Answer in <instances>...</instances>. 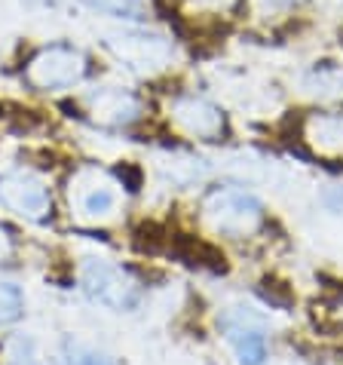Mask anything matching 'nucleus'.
<instances>
[{
	"instance_id": "1",
	"label": "nucleus",
	"mask_w": 343,
	"mask_h": 365,
	"mask_svg": "<svg viewBox=\"0 0 343 365\" xmlns=\"http://www.w3.org/2000/svg\"><path fill=\"white\" fill-rule=\"evenodd\" d=\"M203 221L218 237L246 240V237H255L264 227V206L248 190L215 187L203 200Z\"/></svg>"
},
{
	"instance_id": "2",
	"label": "nucleus",
	"mask_w": 343,
	"mask_h": 365,
	"mask_svg": "<svg viewBox=\"0 0 343 365\" xmlns=\"http://www.w3.org/2000/svg\"><path fill=\"white\" fill-rule=\"evenodd\" d=\"M89 74V62L77 46L68 43H49L28 58L25 80L34 89H46V93H62V89H74L83 83Z\"/></svg>"
},
{
	"instance_id": "3",
	"label": "nucleus",
	"mask_w": 343,
	"mask_h": 365,
	"mask_svg": "<svg viewBox=\"0 0 343 365\" xmlns=\"http://www.w3.org/2000/svg\"><path fill=\"white\" fill-rule=\"evenodd\" d=\"M105 43L120 62L138 74L163 71L172 58V43L163 34L147 31V28H120V31L107 34Z\"/></svg>"
},
{
	"instance_id": "4",
	"label": "nucleus",
	"mask_w": 343,
	"mask_h": 365,
	"mask_svg": "<svg viewBox=\"0 0 343 365\" xmlns=\"http://www.w3.org/2000/svg\"><path fill=\"white\" fill-rule=\"evenodd\" d=\"M83 292L110 310H132L141 301L138 282L123 267L107 264V261H86L83 264Z\"/></svg>"
},
{
	"instance_id": "5",
	"label": "nucleus",
	"mask_w": 343,
	"mask_h": 365,
	"mask_svg": "<svg viewBox=\"0 0 343 365\" xmlns=\"http://www.w3.org/2000/svg\"><path fill=\"white\" fill-rule=\"evenodd\" d=\"M169 120L178 133L196 141H218L227 133V120L221 108L194 93H178L169 98Z\"/></svg>"
},
{
	"instance_id": "6",
	"label": "nucleus",
	"mask_w": 343,
	"mask_h": 365,
	"mask_svg": "<svg viewBox=\"0 0 343 365\" xmlns=\"http://www.w3.org/2000/svg\"><path fill=\"white\" fill-rule=\"evenodd\" d=\"M0 206L28 221H43L53 209L49 187L31 172H4L0 175Z\"/></svg>"
},
{
	"instance_id": "7",
	"label": "nucleus",
	"mask_w": 343,
	"mask_h": 365,
	"mask_svg": "<svg viewBox=\"0 0 343 365\" xmlns=\"http://www.w3.org/2000/svg\"><path fill=\"white\" fill-rule=\"evenodd\" d=\"M300 141L310 154L328 163H343V110H312L300 123Z\"/></svg>"
},
{
	"instance_id": "8",
	"label": "nucleus",
	"mask_w": 343,
	"mask_h": 365,
	"mask_svg": "<svg viewBox=\"0 0 343 365\" xmlns=\"http://www.w3.org/2000/svg\"><path fill=\"white\" fill-rule=\"evenodd\" d=\"M221 329H224L227 341L233 344L236 356L242 365H260L267 359V334L255 313L248 310H230L221 317Z\"/></svg>"
},
{
	"instance_id": "9",
	"label": "nucleus",
	"mask_w": 343,
	"mask_h": 365,
	"mask_svg": "<svg viewBox=\"0 0 343 365\" xmlns=\"http://www.w3.org/2000/svg\"><path fill=\"white\" fill-rule=\"evenodd\" d=\"M86 110L102 126H132L135 120H141L144 108H141V98L129 89L105 86L86 98Z\"/></svg>"
},
{
	"instance_id": "10",
	"label": "nucleus",
	"mask_w": 343,
	"mask_h": 365,
	"mask_svg": "<svg viewBox=\"0 0 343 365\" xmlns=\"http://www.w3.org/2000/svg\"><path fill=\"white\" fill-rule=\"evenodd\" d=\"M307 93L325 98V101H334L343 98V65L340 62H319L310 68V74L304 80Z\"/></svg>"
},
{
	"instance_id": "11",
	"label": "nucleus",
	"mask_w": 343,
	"mask_h": 365,
	"mask_svg": "<svg viewBox=\"0 0 343 365\" xmlns=\"http://www.w3.org/2000/svg\"><path fill=\"white\" fill-rule=\"evenodd\" d=\"M239 4L242 0H175L181 16L199 19V22H209V19H230L239 9Z\"/></svg>"
},
{
	"instance_id": "12",
	"label": "nucleus",
	"mask_w": 343,
	"mask_h": 365,
	"mask_svg": "<svg viewBox=\"0 0 343 365\" xmlns=\"http://www.w3.org/2000/svg\"><path fill=\"white\" fill-rule=\"evenodd\" d=\"M114 206H117V194L105 181H95V185H89L83 194H80V209H83L86 218H105L114 212Z\"/></svg>"
},
{
	"instance_id": "13",
	"label": "nucleus",
	"mask_w": 343,
	"mask_h": 365,
	"mask_svg": "<svg viewBox=\"0 0 343 365\" xmlns=\"http://www.w3.org/2000/svg\"><path fill=\"white\" fill-rule=\"evenodd\" d=\"M93 13H105L114 19H144L147 0H80Z\"/></svg>"
},
{
	"instance_id": "14",
	"label": "nucleus",
	"mask_w": 343,
	"mask_h": 365,
	"mask_svg": "<svg viewBox=\"0 0 343 365\" xmlns=\"http://www.w3.org/2000/svg\"><path fill=\"white\" fill-rule=\"evenodd\" d=\"M25 310V301H22V292H19L13 282L0 279V326H9L22 317Z\"/></svg>"
},
{
	"instance_id": "15",
	"label": "nucleus",
	"mask_w": 343,
	"mask_h": 365,
	"mask_svg": "<svg viewBox=\"0 0 343 365\" xmlns=\"http://www.w3.org/2000/svg\"><path fill=\"white\" fill-rule=\"evenodd\" d=\"M169 240H172V233L163 230L159 225H138L135 227V249L138 252H163L169 249Z\"/></svg>"
},
{
	"instance_id": "16",
	"label": "nucleus",
	"mask_w": 343,
	"mask_h": 365,
	"mask_svg": "<svg viewBox=\"0 0 343 365\" xmlns=\"http://www.w3.org/2000/svg\"><path fill=\"white\" fill-rule=\"evenodd\" d=\"M68 365H114L107 356L95 353L93 347H83V344H68Z\"/></svg>"
},
{
	"instance_id": "17",
	"label": "nucleus",
	"mask_w": 343,
	"mask_h": 365,
	"mask_svg": "<svg viewBox=\"0 0 343 365\" xmlns=\"http://www.w3.org/2000/svg\"><path fill=\"white\" fill-rule=\"evenodd\" d=\"M9 255V240H6V233L0 230V258H6Z\"/></svg>"
}]
</instances>
